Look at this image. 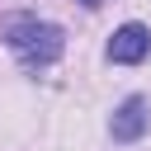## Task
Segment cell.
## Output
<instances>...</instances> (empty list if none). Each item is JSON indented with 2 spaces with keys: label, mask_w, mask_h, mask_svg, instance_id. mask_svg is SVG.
<instances>
[{
  "label": "cell",
  "mask_w": 151,
  "mask_h": 151,
  "mask_svg": "<svg viewBox=\"0 0 151 151\" xmlns=\"http://www.w3.org/2000/svg\"><path fill=\"white\" fill-rule=\"evenodd\" d=\"M146 127H151V104H146L142 94L123 99V104H118V113H113V123H109L113 142H137Z\"/></svg>",
  "instance_id": "2"
},
{
  "label": "cell",
  "mask_w": 151,
  "mask_h": 151,
  "mask_svg": "<svg viewBox=\"0 0 151 151\" xmlns=\"http://www.w3.org/2000/svg\"><path fill=\"white\" fill-rule=\"evenodd\" d=\"M0 33H5L9 52H14L24 66H52V61L61 57V47H66L61 28L47 24V19H33V14H9Z\"/></svg>",
  "instance_id": "1"
},
{
  "label": "cell",
  "mask_w": 151,
  "mask_h": 151,
  "mask_svg": "<svg viewBox=\"0 0 151 151\" xmlns=\"http://www.w3.org/2000/svg\"><path fill=\"white\" fill-rule=\"evenodd\" d=\"M80 5H85V9H94V5H104V0H80Z\"/></svg>",
  "instance_id": "4"
},
{
  "label": "cell",
  "mask_w": 151,
  "mask_h": 151,
  "mask_svg": "<svg viewBox=\"0 0 151 151\" xmlns=\"http://www.w3.org/2000/svg\"><path fill=\"white\" fill-rule=\"evenodd\" d=\"M146 52H151V33H146L142 24H123V28L109 38V61H118V66H137Z\"/></svg>",
  "instance_id": "3"
}]
</instances>
